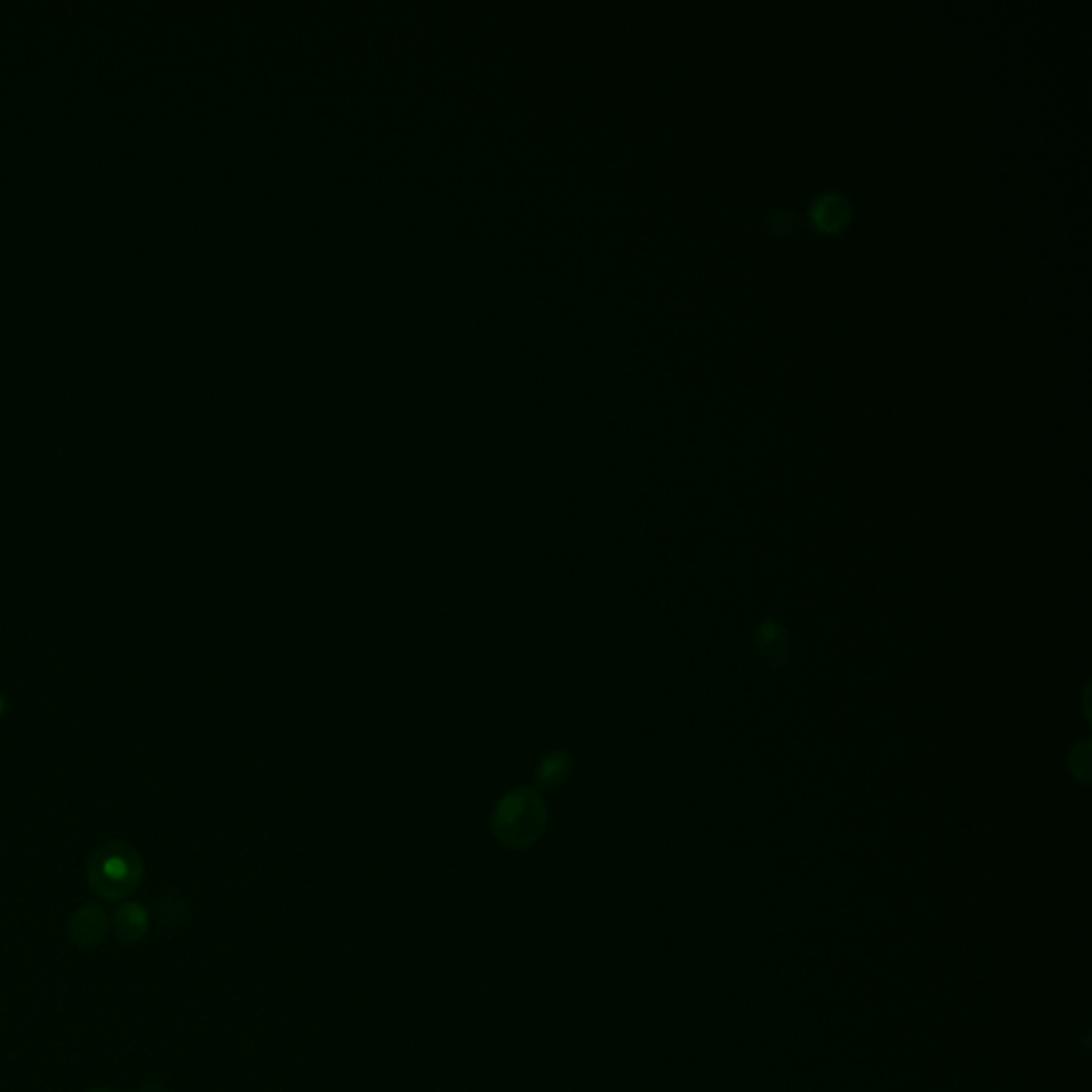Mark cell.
<instances>
[{"label": "cell", "mask_w": 1092, "mask_h": 1092, "mask_svg": "<svg viewBox=\"0 0 1092 1092\" xmlns=\"http://www.w3.org/2000/svg\"><path fill=\"white\" fill-rule=\"evenodd\" d=\"M105 930H107V918H105V911L99 905H84L82 909H77L69 926L71 939L79 948L99 946L105 937Z\"/></svg>", "instance_id": "cell-3"}, {"label": "cell", "mask_w": 1092, "mask_h": 1092, "mask_svg": "<svg viewBox=\"0 0 1092 1092\" xmlns=\"http://www.w3.org/2000/svg\"><path fill=\"white\" fill-rule=\"evenodd\" d=\"M147 930V911L139 902H126L114 913V933L120 941L134 943L143 939Z\"/></svg>", "instance_id": "cell-5"}, {"label": "cell", "mask_w": 1092, "mask_h": 1092, "mask_svg": "<svg viewBox=\"0 0 1092 1092\" xmlns=\"http://www.w3.org/2000/svg\"><path fill=\"white\" fill-rule=\"evenodd\" d=\"M546 824V808L534 790L521 788L506 794L495 806L493 830L508 847H530L541 839Z\"/></svg>", "instance_id": "cell-2"}, {"label": "cell", "mask_w": 1092, "mask_h": 1092, "mask_svg": "<svg viewBox=\"0 0 1092 1092\" xmlns=\"http://www.w3.org/2000/svg\"><path fill=\"white\" fill-rule=\"evenodd\" d=\"M849 213H852L849 201L841 193L834 191L819 195L811 210L815 224L824 228V231H837V228H841L849 220Z\"/></svg>", "instance_id": "cell-4"}, {"label": "cell", "mask_w": 1092, "mask_h": 1092, "mask_svg": "<svg viewBox=\"0 0 1092 1092\" xmlns=\"http://www.w3.org/2000/svg\"><path fill=\"white\" fill-rule=\"evenodd\" d=\"M768 226L773 228L777 235H790L794 228L798 226V215L790 208H779L768 218Z\"/></svg>", "instance_id": "cell-8"}, {"label": "cell", "mask_w": 1092, "mask_h": 1092, "mask_svg": "<svg viewBox=\"0 0 1092 1092\" xmlns=\"http://www.w3.org/2000/svg\"><path fill=\"white\" fill-rule=\"evenodd\" d=\"M143 878V862L137 849L125 841L101 845L88 860V883L105 900L130 896Z\"/></svg>", "instance_id": "cell-1"}, {"label": "cell", "mask_w": 1092, "mask_h": 1092, "mask_svg": "<svg viewBox=\"0 0 1092 1092\" xmlns=\"http://www.w3.org/2000/svg\"><path fill=\"white\" fill-rule=\"evenodd\" d=\"M3 713H5V698L0 696V714H3Z\"/></svg>", "instance_id": "cell-9"}, {"label": "cell", "mask_w": 1092, "mask_h": 1092, "mask_svg": "<svg viewBox=\"0 0 1092 1092\" xmlns=\"http://www.w3.org/2000/svg\"><path fill=\"white\" fill-rule=\"evenodd\" d=\"M756 644H758L760 655L771 664L775 662V659L781 664L788 655L786 633L775 622H764L760 626V630L756 631Z\"/></svg>", "instance_id": "cell-6"}, {"label": "cell", "mask_w": 1092, "mask_h": 1092, "mask_svg": "<svg viewBox=\"0 0 1092 1092\" xmlns=\"http://www.w3.org/2000/svg\"><path fill=\"white\" fill-rule=\"evenodd\" d=\"M570 766H572V760L565 756L563 751L548 753V756L541 762V766H538V773H536L538 784H541L543 788L559 786L561 781L568 777Z\"/></svg>", "instance_id": "cell-7"}]
</instances>
